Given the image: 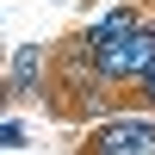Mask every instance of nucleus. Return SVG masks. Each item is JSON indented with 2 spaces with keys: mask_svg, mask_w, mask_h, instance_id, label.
Returning a JSON list of instances; mask_svg holds the SVG:
<instances>
[{
  "mask_svg": "<svg viewBox=\"0 0 155 155\" xmlns=\"http://www.w3.org/2000/svg\"><path fill=\"white\" fill-rule=\"evenodd\" d=\"M87 37H93V68L112 87H137L155 68V25L137 6H112L99 25H87Z\"/></svg>",
  "mask_w": 155,
  "mask_h": 155,
  "instance_id": "nucleus-1",
  "label": "nucleus"
},
{
  "mask_svg": "<svg viewBox=\"0 0 155 155\" xmlns=\"http://www.w3.org/2000/svg\"><path fill=\"white\" fill-rule=\"evenodd\" d=\"M81 155H155V118H112L99 130H87Z\"/></svg>",
  "mask_w": 155,
  "mask_h": 155,
  "instance_id": "nucleus-2",
  "label": "nucleus"
},
{
  "mask_svg": "<svg viewBox=\"0 0 155 155\" xmlns=\"http://www.w3.org/2000/svg\"><path fill=\"white\" fill-rule=\"evenodd\" d=\"M44 74H50V50L44 44H19L12 68H6V99H31V87H44Z\"/></svg>",
  "mask_w": 155,
  "mask_h": 155,
  "instance_id": "nucleus-3",
  "label": "nucleus"
},
{
  "mask_svg": "<svg viewBox=\"0 0 155 155\" xmlns=\"http://www.w3.org/2000/svg\"><path fill=\"white\" fill-rule=\"evenodd\" d=\"M137 93H143V106H149V112H155V68H149V74H143V81H137Z\"/></svg>",
  "mask_w": 155,
  "mask_h": 155,
  "instance_id": "nucleus-4",
  "label": "nucleus"
}]
</instances>
